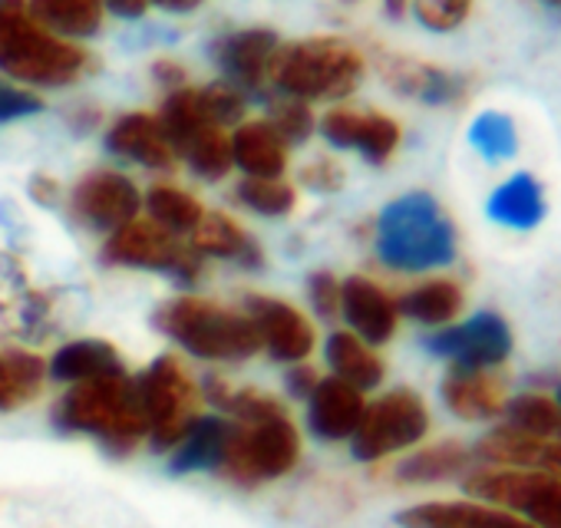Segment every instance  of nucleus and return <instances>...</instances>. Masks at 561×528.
<instances>
[{
  "instance_id": "1",
  "label": "nucleus",
  "mask_w": 561,
  "mask_h": 528,
  "mask_svg": "<svg viewBox=\"0 0 561 528\" xmlns=\"http://www.w3.org/2000/svg\"><path fill=\"white\" fill-rule=\"evenodd\" d=\"M377 257L390 272L423 275L456 261V225L426 192L393 198L374 228Z\"/></svg>"
},
{
  "instance_id": "2",
  "label": "nucleus",
  "mask_w": 561,
  "mask_h": 528,
  "mask_svg": "<svg viewBox=\"0 0 561 528\" xmlns=\"http://www.w3.org/2000/svg\"><path fill=\"white\" fill-rule=\"evenodd\" d=\"M0 70L27 87H70L90 70V54L47 31L27 0H0Z\"/></svg>"
},
{
  "instance_id": "3",
  "label": "nucleus",
  "mask_w": 561,
  "mask_h": 528,
  "mask_svg": "<svg viewBox=\"0 0 561 528\" xmlns=\"http://www.w3.org/2000/svg\"><path fill=\"white\" fill-rule=\"evenodd\" d=\"M54 426L60 433L93 436L113 456H126L142 439H149V426L129 374L73 383L54 406Z\"/></svg>"
},
{
  "instance_id": "4",
  "label": "nucleus",
  "mask_w": 561,
  "mask_h": 528,
  "mask_svg": "<svg viewBox=\"0 0 561 528\" xmlns=\"http://www.w3.org/2000/svg\"><path fill=\"white\" fill-rule=\"evenodd\" d=\"M364 80V54L341 37H311L280 47L271 64V87L291 100H344Z\"/></svg>"
},
{
  "instance_id": "5",
  "label": "nucleus",
  "mask_w": 561,
  "mask_h": 528,
  "mask_svg": "<svg viewBox=\"0 0 561 528\" xmlns=\"http://www.w3.org/2000/svg\"><path fill=\"white\" fill-rule=\"evenodd\" d=\"M152 324L198 360H248L261 351L248 314L205 298H179L152 314Z\"/></svg>"
},
{
  "instance_id": "6",
  "label": "nucleus",
  "mask_w": 561,
  "mask_h": 528,
  "mask_svg": "<svg viewBox=\"0 0 561 528\" xmlns=\"http://www.w3.org/2000/svg\"><path fill=\"white\" fill-rule=\"evenodd\" d=\"M234 423V420H231ZM301 459V436L288 413L261 420V423H234L218 475L234 485H261L288 475Z\"/></svg>"
},
{
  "instance_id": "7",
  "label": "nucleus",
  "mask_w": 561,
  "mask_h": 528,
  "mask_svg": "<svg viewBox=\"0 0 561 528\" xmlns=\"http://www.w3.org/2000/svg\"><path fill=\"white\" fill-rule=\"evenodd\" d=\"M136 397L156 452L175 449L198 416V387L175 357H156L136 380Z\"/></svg>"
},
{
  "instance_id": "8",
  "label": "nucleus",
  "mask_w": 561,
  "mask_h": 528,
  "mask_svg": "<svg viewBox=\"0 0 561 528\" xmlns=\"http://www.w3.org/2000/svg\"><path fill=\"white\" fill-rule=\"evenodd\" d=\"M466 492L525 515L535 528H561V475L548 469H479L466 475Z\"/></svg>"
},
{
  "instance_id": "9",
  "label": "nucleus",
  "mask_w": 561,
  "mask_h": 528,
  "mask_svg": "<svg viewBox=\"0 0 561 528\" xmlns=\"http://www.w3.org/2000/svg\"><path fill=\"white\" fill-rule=\"evenodd\" d=\"M103 261L116 264V268L159 272L175 278L179 285H195L202 278V254H195L192 244L179 241V234L165 231L152 218H133L129 225L113 231L103 244Z\"/></svg>"
},
{
  "instance_id": "10",
  "label": "nucleus",
  "mask_w": 561,
  "mask_h": 528,
  "mask_svg": "<svg viewBox=\"0 0 561 528\" xmlns=\"http://www.w3.org/2000/svg\"><path fill=\"white\" fill-rule=\"evenodd\" d=\"M430 429V410L413 390H390L364 410L357 433L351 436V452L360 462L387 459L400 449L416 446Z\"/></svg>"
},
{
  "instance_id": "11",
  "label": "nucleus",
  "mask_w": 561,
  "mask_h": 528,
  "mask_svg": "<svg viewBox=\"0 0 561 528\" xmlns=\"http://www.w3.org/2000/svg\"><path fill=\"white\" fill-rule=\"evenodd\" d=\"M433 357L449 360L459 370H492L512 354V328L495 311H479L466 324L443 328L426 337Z\"/></svg>"
},
{
  "instance_id": "12",
  "label": "nucleus",
  "mask_w": 561,
  "mask_h": 528,
  "mask_svg": "<svg viewBox=\"0 0 561 528\" xmlns=\"http://www.w3.org/2000/svg\"><path fill=\"white\" fill-rule=\"evenodd\" d=\"M142 208V195L136 188L133 179H126L123 172H110V169H96L90 175H83L73 185L70 195V211L77 221H83L93 231H119L123 225H129L133 218H139Z\"/></svg>"
},
{
  "instance_id": "13",
  "label": "nucleus",
  "mask_w": 561,
  "mask_h": 528,
  "mask_svg": "<svg viewBox=\"0 0 561 528\" xmlns=\"http://www.w3.org/2000/svg\"><path fill=\"white\" fill-rule=\"evenodd\" d=\"M277 50H280V41L274 31L248 27V31L218 37L211 44V60L225 73V83H231L234 90L248 96V93H261L264 83L271 80V64Z\"/></svg>"
},
{
  "instance_id": "14",
  "label": "nucleus",
  "mask_w": 561,
  "mask_h": 528,
  "mask_svg": "<svg viewBox=\"0 0 561 528\" xmlns=\"http://www.w3.org/2000/svg\"><path fill=\"white\" fill-rule=\"evenodd\" d=\"M257 331L261 347L267 351L271 360L277 364H305L314 351V328L311 321L285 305L277 298H264V295H251L248 298V311H244Z\"/></svg>"
},
{
  "instance_id": "15",
  "label": "nucleus",
  "mask_w": 561,
  "mask_h": 528,
  "mask_svg": "<svg viewBox=\"0 0 561 528\" xmlns=\"http://www.w3.org/2000/svg\"><path fill=\"white\" fill-rule=\"evenodd\" d=\"M377 70L393 93L426 103V106H453L469 93V80L462 73H453V70H443L413 57L380 54Z\"/></svg>"
},
{
  "instance_id": "16",
  "label": "nucleus",
  "mask_w": 561,
  "mask_h": 528,
  "mask_svg": "<svg viewBox=\"0 0 561 528\" xmlns=\"http://www.w3.org/2000/svg\"><path fill=\"white\" fill-rule=\"evenodd\" d=\"M321 136L334 149H354L370 165L390 162V156L400 146V126L397 119L383 113H364V110H331L321 119Z\"/></svg>"
},
{
  "instance_id": "17",
  "label": "nucleus",
  "mask_w": 561,
  "mask_h": 528,
  "mask_svg": "<svg viewBox=\"0 0 561 528\" xmlns=\"http://www.w3.org/2000/svg\"><path fill=\"white\" fill-rule=\"evenodd\" d=\"M341 314L347 318L351 334H357L370 347L387 344L397 334V321H400L397 301L370 278L341 282Z\"/></svg>"
},
{
  "instance_id": "18",
  "label": "nucleus",
  "mask_w": 561,
  "mask_h": 528,
  "mask_svg": "<svg viewBox=\"0 0 561 528\" xmlns=\"http://www.w3.org/2000/svg\"><path fill=\"white\" fill-rule=\"evenodd\" d=\"M106 149L126 162H136L152 172L175 169V149L159 123V116L149 113H126L119 116L106 133Z\"/></svg>"
},
{
  "instance_id": "19",
  "label": "nucleus",
  "mask_w": 561,
  "mask_h": 528,
  "mask_svg": "<svg viewBox=\"0 0 561 528\" xmlns=\"http://www.w3.org/2000/svg\"><path fill=\"white\" fill-rule=\"evenodd\" d=\"M364 393L337 377L318 380L314 393L308 397V426L324 443H344L357 433L364 420Z\"/></svg>"
},
{
  "instance_id": "20",
  "label": "nucleus",
  "mask_w": 561,
  "mask_h": 528,
  "mask_svg": "<svg viewBox=\"0 0 561 528\" xmlns=\"http://www.w3.org/2000/svg\"><path fill=\"white\" fill-rule=\"evenodd\" d=\"M443 403L459 420H492L505 410V383L489 370H459L453 367L439 387Z\"/></svg>"
},
{
  "instance_id": "21",
  "label": "nucleus",
  "mask_w": 561,
  "mask_h": 528,
  "mask_svg": "<svg viewBox=\"0 0 561 528\" xmlns=\"http://www.w3.org/2000/svg\"><path fill=\"white\" fill-rule=\"evenodd\" d=\"M231 139V162L248 179H280L288 169V146L280 139L267 119L241 123Z\"/></svg>"
},
{
  "instance_id": "22",
  "label": "nucleus",
  "mask_w": 561,
  "mask_h": 528,
  "mask_svg": "<svg viewBox=\"0 0 561 528\" xmlns=\"http://www.w3.org/2000/svg\"><path fill=\"white\" fill-rule=\"evenodd\" d=\"M548 205H545V192L538 185V179L531 172H515L512 179H505L485 202V215L512 231H531L541 225Z\"/></svg>"
},
{
  "instance_id": "23",
  "label": "nucleus",
  "mask_w": 561,
  "mask_h": 528,
  "mask_svg": "<svg viewBox=\"0 0 561 528\" xmlns=\"http://www.w3.org/2000/svg\"><path fill=\"white\" fill-rule=\"evenodd\" d=\"M234 423L225 416H195V423L185 429V436L175 446V456L169 462V469L175 475L185 472H218L228 439H231Z\"/></svg>"
},
{
  "instance_id": "24",
  "label": "nucleus",
  "mask_w": 561,
  "mask_h": 528,
  "mask_svg": "<svg viewBox=\"0 0 561 528\" xmlns=\"http://www.w3.org/2000/svg\"><path fill=\"white\" fill-rule=\"evenodd\" d=\"M47 374L54 380L64 383H87V380H100V377H116L126 374L119 351L110 341H73L67 347H60L47 367Z\"/></svg>"
},
{
  "instance_id": "25",
  "label": "nucleus",
  "mask_w": 561,
  "mask_h": 528,
  "mask_svg": "<svg viewBox=\"0 0 561 528\" xmlns=\"http://www.w3.org/2000/svg\"><path fill=\"white\" fill-rule=\"evenodd\" d=\"M192 251L202 257H231L244 268H261V248L225 211H205L192 231Z\"/></svg>"
},
{
  "instance_id": "26",
  "label": "nucleus",
  "mask_w": 561,
  "mask_h": 528,
  "mask_svg": "<svg viewBox=\"0 0 561 528\" xmlns=\"http://www.w3.org/2000/svg\"><path fill=\"white\" fill-rule=\"evenodd\" d=\"M324 357H328L334 377L344 380V383H351V387H357L360 393L383 383V360L374 354L370 344H364L351 331L331 334L328 344H324Z\"/></svg>"
},
{
  "instance_id": "27",
  "label": "nucleus",
  "mask_w": 561,
  "mask_h": 528,
  "mask_svg": "<svg viewBox=\"0 0 561 528\" xmlns=\"http://www.w3.org/2000/svg\"><path fill=\"white\" fill-rule=\"evenodd\" d=\"M31 14L64 41H83L103 27V0H27Z\"/></svg>"
},
{
  "instance_id": "28",
  "label": "nucleus",
  "mask_w": 561,
  "mask_h": 528,
  "mask_svg": "<svg viewBox=\"0 0 561 528\" xmlns=\"http://www.w3.org/2000/svg\"><path fill=\"white\" fill-rule=\"evenodd\" d=\"M47 364L27 351H0V413H14L41 397Z\"/></svg>"
},
{
  "instance_id": "29",
  "label": "nucleus",
  "mask_w": 561,
  "mask_h": 528,
  "mask_svg": "<svg viewBox=\"0 0 561 528\" xmlns=\"http://www.w3.org/2000/svg\"><path fill=\"white\" fill-rule=\"evenodd\" d=\"M469 459L472 452L456 443V439H446V443H436V446H426L413 456H407L400 466H397V479L403 485H433V482H446V479H456L469 469Z\"/></svg>"
},
{
  "instance_id": "30",
  "label": "nucleus",
  "mask_w": 561,
  "mask_h": 528,
  "mask_svg": "<svg viewBox=\"0 0 561 528\" xmlns=\"http://www.w3.org/2000/svg\"><path fill=\"white\" fill-rule=\"evenodd\" d=\"M397 311L423 328H446L462 311V288L449 278H433L407 291L397 301Z\"/></svg>"
},
{
  "instance_id": "31",
  "label": "nucleus",
  "mask_w": 561,
  "mask_h": 528,
  "mask_svg": "<svg viewBox=\"0 0 561 528\" xmlns=\"http://www.w3.org/2000/svg\"><path fill=\"white\" fill-rule=\"evenodd\" d=\"M205 397H208V403H215V410L228 413L234 423H261V420L285 413V406H280L274 397L251 390V387H231L218 377L205 380Z\"/></svg>"
},
{
  "instance_id": "32",
  "label": "nucleus",
  "mask_w": 561,
  "mask_h": 528,
  "mask_svg": "<svg viewBox=\"0 0 561 528\" xmlns=\"http://www.w3.org/2000/svg\"><path fill=\"white\" fill-rule=\"evenodd\" d=\"M175 156H182L188 162V169L205 179V182H218L231 172V139L225 136V129L218 126H205L198 133H192L179 149Z\"/></svg>"
},
{
  "instance_id": "33",
  "label": "nucleus",
  "mask_w": 561,
  "mask_h": 528,
  "mask_svg": "<svg viewBox=\"0 0 561 528\" xmlns=\"http://www.w3.org/2000/svg\"><path fill=\"white\" fill-rule=\"evenodd\" d=\"M146 208H149V218L172 234H192L205 215L202 202L175 185H152L146 195Z\"/></svg>"
},
{
  "instance_id": "34",
  "label": "nucleus",
  "mask_w": 561,
  "mask_h": 528,
  "mask_svg": "<svg viewBox=\"0 0 561 528\" xmlns=\"http://www.w3.org/2000/svg\"><path fill=\"white\" fill-rule=\"evenodd\" d=\"M492 508L479 502H423L403 508L397 521L403 528H482Z\"/></svg>"
},
{
  "instance_id": "35",
  "label": "nucleus",
  "mask_w": 561,
  "mask_h": 528,
  "mask_svg": "<svg viewBox=\"0 0 561 528\" xmlns=\"http://www.w3.org/2000/svg\"><path fill=\"white\" fill-rule=\"evenodd\" d=\"M508 416L505 426L538 436V439H561V406L558 400H548L541 393H522L505 403L502 410Z\"/></svg>"
},
{
  "instance_id": "36",
  "label": "nucleus",
  "mask_w": 561,
  "mask_h": 528,
  "mask_svg": "<svg viewBox=\"0 0 561 528\" xmlns=\"http://www.w3.org/2000/svg\"><path fill=\"white\" fill-rule=\"evenodd\" d=\"M469 146L485 162H508L518 152V133H515L512 116H505L499 110L479 113L469 126Z\"/></svg>"
},
{
  "instance_id": "37",
  "label": "nucleus",
  "mask_w": 561,
  "mask_h": 528,
  "mask_svg": "<svg viewBox=\"0 0 561 528\" xmlns=\"http://www.w3.org/2000/svg\"><path fill=\"white\" fill-rule=\"evenodd\" d=\"M234 198L244 208H251L254 215H264V218L288 215L295 208V202H298L295 188L285 179H244L234 188Z\"/></svg>"
},
{
  "instance_id": "38",
  "label": "nucleus",
  "mask_w": 561,
  "mask_h": 528,
  "mask_svg": "<svg viewBox=\"0 0 561 528\" xmlns=\"http://www.w3.org/2000/svg\"><path fill=\"white\" fill-rule=\"evenodd\" d=\"M198 103H202V113L211 126L225 129V126H234L241 123L244 110H248V100L241 90H234L231 83L218 80V83H208L198 90Z\"/></svg>"
},
{
  "instance_id": "39",
  "label": "nucleus",
  "mask_w": 561,
  "mask_h": 528,
  "mask_svg": "<svg viewBox=\"0 0 561 528\" xmlns=\"http://www.w3.org/2000/svg\"><path fill=\"white\" fill-rule=\"evenodd\" d=\"M267 123H271V129L280 139H285V146H301L314 133V113H311V106L301 103V100H291V96L277 100L271 106V119Z\"/></svg>"
},
{
  "instance_id": "40",
  "label": "nucleus",
  "mask_w": 561,
  "mask_h": 528,
  "mask_svg": "<svg viewBox=\"0 0 561 528\" xmlns=\"http://www.w3.org/2000/svg\"><path fill=\"white\" fill-rule=\"evenodd\" d=\"M410 4H413V18L433 34L456 31L472 11V0H410Z\"/></svg>"
},
{
  "instance_id": "41",
  "label": "nucleus",
  "mask_w": 561,
  "mask_h": 528,
  "mask_svg": "<svg viewBox=\"0 0 561 528\" xmlns=\"http://www.w3.org/2000/svg\"><path fill=\"white\" fill-rule=\"evenodd\" d=\"M308 298H311V308H314L324 321H334V318L341 314V282H337L331 272L311 275V282H308Z\"/></svg>"
},
{
  "instance_id": "42",
  "label": "nucleus",
  "mask_w": 561,
  "mask_h": 528,
  "mask_svg": "<svg viewBox=\"0 0 561 528\" xmlns=\"http://www.w3.org/2000/svg\"><path fill=\"white\" fill-rule=\"evenodd\" d=\"M41 110H44V103L31 90L14 87V83H0V123L27 119V116H37Z\"/></svg>"
},
{
  "instance_id": "43",
  "label": "nucleus",
  "mask_w": 561,
  "mask_h": 528,
  "mask_svg": "<svg viewBox=\"0 0 561 528\" xmlns=\"http://www.w3.org/2000/svg\"><path fill=\"white\" fill-rule=\"evenodd\" d=\"M344 169L341 162L334 159H314L305 172H301V182L311 188V192H321V195H331V192H341L344 188Z\"/></svg>"
},
{
  "instance_id": "44",
  "label": "nucleus",
  "mask_w": 561,
  "mask_h": 528,
  "mask_svg": "<svg viewBox=\"0 0 561 528\" xmlns=\"http://www.w3.org/2000/svg\"><path fill=\"white\" fill-rule=\"evenodd\" d=\"M318 370L314 367H308V364H295V370L288 374V390L295 393V397H311L314 393V387H318Z\"/></svg>"
},
{
  "instance_id": "45",
  "label": "nucleus",
  "mask_w": 561,
  "mask_h": 528,
  "mask_svg": "<svg viewBox=\"0 0 561 528\" xmlns=\"http://www.w3.org/2000/svg\"><path fill=\"white\" fill-rule=\"evenodd\" d=\"M152 77L172 93V90H182L185 87V80H188V73L175 64V60H159L156 67H152Z\"/></svg>"
},
{
  "instance_id": "46",
  "label": "nucleus",
  "mask_w": 561,
  "mask_h": 528,
  "mask_svg": "<svg viewBox=\"0 0 561 528\" xmlns=\"http://www.w3.org/2000/svg\"><path fill=\"white\" fill-rule=\"evenodd\" d=\"M152 0H103V11L123 18V21H139L149 11Z\"/></svg>"
},
{
  "instance_id": "47",
  "label": "nucleus",
  "mask_w": 561,
  "mask_h": 528,
  "mask_svg": "<svg viewBox=\"0 0 561 528\" xmlns=\"http://www.w3.org/2000/svg\"><path fill=\"white\" fill-rule=\"evenodd\" d=\"M31 198L37 202V205H57V198H60V185H57V179H50V175H34L31 179Z\"/></svg>"
},
{
  "instance_id": "48",
  "label": "nucleus",
  "mask_w": 561,
  "mask_h": 528,
  "mask_svg": "<svg viewBox=\"0 0 561 528\" xmlns=\"http://www.w3.org/2000/svg\"><path fill=\"white\" fill-rule=\"evenodd\" d=\"M482 528H535V525H528L525 518H515V515H508V512H495V508H492Z\"/></svg>"
},
{
  "instance_id": "49",
  "label": "nucleus",
  "mask_w": 561,
  "mask_h": 528,
  "mask_svg": "<svg viewBox=\"0 0 561 528\" xmlns=\"http://www.w3.org/2000/svg\"><path fill=\"white\" fill-rule=\"evenodd\" d=\"M538 469L561 472V439H545V446H541V466Z\"/></svg>"
},
{
  "instance_id": "50",
  "label": "nucleus",
  "mask_w": 561,
  "mask_h": 528,
  "mask_svg": "<svg viewBox=\"0 0 561 528\" xmlns=\"http://www.w3.org/2000/svg\"><path fill=\"white\" fill-rule=\"evenodd\" d=\"M152 4H159L162 11H172V14H188L202 4V0H152Z\"/></svg>"
},
{
  "instance_id": "51",
  "label": "nucleus",
  "mask_w": 561,
  "mask_h": 528,
  "mask_svg": "<svg viewBox=\"0 0 561 528\" xmlns=\"http://www.w3.org/2000/svg\"><path fill=\"white\" fill-rule=\"evenodd\" d=\"M70 123H73L77 129H93V126L100 123V113H96V110H80V113L70 116Z\"/></svg>"
},
{
  "instance_id": "52",
  "label": "nucleus",
  "mask_w": 561,
  "mask_h": 528,
  "mask_svg": "<svg viewBox=\"0 0 561 528\" xmlns=\"http://www.w3.org/2000/svg\"><path fill=\"white\" fill-rule=\"evenodd\" d=\"M407 8H410V0H383V11H387L393 21H400V18L407 14Z\"/></svg>"
},
{
  "instance_id": "53",
  "label": "nucleus",
  "mask_w": 561,
  "mask_h": 528,
  "mask_svg": "<svg viewBox=\"0 0 561 528\" xmlns=\"http://www.w3.org/2000/svg\"><path fill=\"white\" fill-rule=\"evenodd\" d=\"M545 8H551V11H561V0H541Z\"/></svg>"
},
{
  "instance_id": "54",
  "label": "nucleus",
  "mask_w": 561,
  "mask_h": 528,
  "mask_svg": "<svg viewBox=\"0 0 561 528\" xmlns=\"http://www.w3.org/2000/svg\"><path fill=\"white\" fill-rule=\"evenodd\" d=\"M558 406H561V387H558Z\"/></svg>"
}]
</instances>
